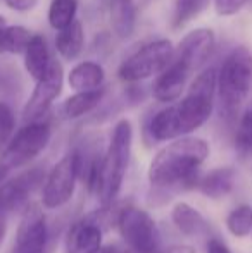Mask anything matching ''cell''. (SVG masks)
Instances as JSON below:
<instances>
[{
  "label": "cell",
  "mask_w": 252,
  "mask_h": 253,
  "mask_svg": "<svg viewBox=\"0 0 252 253\" xmlns=\"http://www.w3.org/2000/svg\"><path fill=\"white\" fill-rule=\"evenodd\" d=\"M209 153L211 147L204 138L183 136L169 141L149 164V183L159 191L197 188L201 167L207 160Z\"/></svg>",
  "instance_id": "6da1fadb"
},
{
  "label": "cell",
  "mask_w": 252,
  "mask_h": 253,
  "mask_svg": "<svg viewBox=\"0 0 252 253\" xmlns=\"http://www.w3.org/2000/svg\"><path fill=\"white\" fill-rule=\"evenodd\" d=\"M252 90V52L247 47L233 48L216 74V97L219 112L232 123Z\"/></svg>",
  "instance_id": "7a4b0ae2"
},
{
  "label": "cell",
  "mask_w": 252,
  "mask_h": 253,
  "mask_svg": "<svg viewBox=\"0 0 252 253\" xmlns=\"http://www.w3.org/2000/svg\"><path fill=\"white\" fill-rule=\"evenodd\" d=\"M133 148V126L128 119H119L112 127V134L104 153V177L99 195L102 209H109L118 198L125 183Z\"/></svg>",
  "instance_id": "3957f363"
},
{
  "label": "cell",
  "mask_w": 252,
  "mask_h": 253,
  "mask_svg": "<svg viewBox=\"0 0 252 253\" xmlns=\"http://www.w3.org/2000/svg\"><path fill=\"white\" fill-rule=\"evenodd\" d=\"M216 67H205L192 80L185 97L175 103L182 136H190L209 121L216 102Z\"/></svg>",
  "instance_id": "277c9868"
},
{
  "label": "cell",
  "mask_w": 252,
  "mask_h": 253,
  "mask_svg": "<svg viewBox=\"0 0 252 253\" xmlns=\"http://www.w3.org/2000/svg\"><path fill=\"white\" fill-rule=\"evenodd\" d=\"M116 227L123 247L130 253H157L161 250V233L157 222L147 210L126 205L116 213Z\"/></svg>",
  "instance_id": "5b68a950"
},
{
  "label": "cell",
  "mask_w": 252,
  "mask_h": 253,
  "mask_svg": "<svg viewBox=\"0 0 252 253\" xmlns=\"http://www.w3.org/2000/svg\"><path fill=\"white\" fill-rule=\"evenodd\" d=\"M173 55H175V47L169 40L166 38L151 40L123 60L118 69V76L125 83H140L147 78L161 74L171 64Z\"/></svg>",
  "instance_id": "8992f818"
},
{
  "label": "cell",
  "mask_w": 252,
  "mask_h": 253,
  "mask_svg": "<svg viewBox=\"0 0 252 253\" xmlns=\"http://www.w3.org/2000/svg\"><path fill=\"white\" fill-rule=\"evenodd\" d=\"M78 181H80V162H78V152L74 148L62 159H59L57 164L45 174L40 205L49 210L67 205L74 197Z\"/></svg>",
  "instance_id": "52a82bcc"
},
{
  "label": "cell",
  "mask_w": 252,
  "mask_h": 253,
  "mask_svg": "<svg viewBox=\"0 0 252 253\" xmlns=\"http://www.w3.org/2000/svg\"><path fill=\"white\" fill-rule=\"evenodd\" d=\"M50 138L52 126L47 121L42 119L24 124L21 129L16 131L12 140L2 152L0 164H3L9 170L26 166L47 148Z\"/></svg>",
  "instance_id": "ba28073f"
},
{
  "label": "cell",
  "mask_w": 252,
  "mask_h": 253,
  "mask_svg": "<svg viewBox=\"0 0 252 253\" xmlns=\"http://www.w3.org/2000/svg\"><path fill=\"white\" fill-rule=\"evenodd\" d=\"M47 241L49 226L44 207L40 203H28L21 213L10 253H45Z\"/></svg>",
  "instance_id": "9c48e42d"
},
{
  "label": "cell",
  "mask_w": 252,
  "mask_h": 253,
  "mask_svg": "<svg viewBox=\"0 0 252 253\" xmlns=\"http://www.w3.org/2000/svg\"><path fill=\"white\" fill-rule=\"evenodd\" d=\"M62 86H64V69L61 62L52 59V64L49 67L47 74L40 81H37V84L33 88V93L28 98L26 105L23 109L24 124L44 119L45 114L50 110L54 102L62 93Z\"/></svg>",
  "instance_id": "30bf717a"
},
{
  "label": "cell",
  "mask_w": 252,
  "mask_h": 253,
  "mask_svg": "<svg viewBox=\"0 0 252 253\" xmlns=\"http://www.w3.org/2000/svg\"><path fill=\"white\" fill-rule=\"evenodd\" d=\"M45 170L42 167H31L0 184V213L9 217L17 210H24L30 197L40 184H44Z\"/></svg>",
  "instance_id": "8fae6325"
},
{
  "label": "cell",
  "mask_w": 252,
  "mask_h": 253,
  "mask_svg": "<svg viewBox=\"0 0 252 253\" xmlns=\"http://www.w3.org/2000/svg\"><path fill=\"white\" fill-rule=\"evenodd\" d=\"M105 212L107 209H101L71 224L66 236V253H92L104 247L102 240Z\"/></svg>",
  "instance_id": "7c38bea8"
},
{
  "label": "cell",
  "mask_w": 252,
  "mask_h": 253,
  "mask_svg": "<svg viewBox=\"0 0 252 253\" xmlns=\"http://www.w3.org/2000/svg\"><path fill=\"white\" fill-rule=\"evenodd\" d=\"M216 35L211 28H195L189 31L178 47L175 48L173 60L182 64L190 73H195L201 66L207 62L209 55L214 52Z\"/></svg>",
  "instance_id": "4fadbf2b"
},
{
  "label": "cell",
  "mask_w": 252,
  "mask_h": 253,
  "mask_svg": "<svg viewBox=\"0 0 252 253\" xmlns=\"http://www.w3.org/2000/svg\"><path fill=\"white\" fill-rule=\"evenodd\" d=\"M190 76L192 73L189 69L171 60V64L161 74H157V80L152 86V97L161 103H173L182 97Z\"/></svg>",
  "instance_id": "5bb4252c"
},
{
  "label": "cell",
  "mask_w": 252,
  "mask_h": 253,
  "mask_svg": "<svg viewBox=\"0 0 252 253\" xmlns=\"http://www.w3.org/2000/svg\"><path fill=\"white\" fill-rule=\"evenodd\" d=\"M144 138L151 143L175 141L178 138H183L175 105H168L147 117L144 124Z\"/></svg>",
  "instance_id": "9a60e30c"
},
{
  "label": "cell",
  "mask_w": 252,
  "mask_h": 253,
  "mask_svg": "<svg viewBox=\"0 0 252 253\" xmlns=\"http://www.w3.org/2000/svg\"><path fill=\"white\" fill-rule=\"evenodd\" d=\"M171 222L187 238H207L211 222L189 202H176L171 209Z\"/></svg>",
  "instance_id": "2e32d148"
},
{
  "label": "cell",
  "mask_w": 252,
  "mask_h": 253,
  "mask_svg": "<svg viewBox=\"0 0 252 253\" xmlns=\"http://www.w3.org/2000/svg\"><path fill=\"white\" fill-rule=\"evenodd\" d=\"M105 71L95 60H83L76 64L67 74V84L74 93L83 91H95L104 86Z\"/></svg>",
  "instance_id": "e0dca14e"
},
{
  "label": "cell",
  "mask_w": 252,
  "mask_h": 253,
  "mask_svg": "<svg viewBox=\"0 0 252 253\" xmlns=\"http://www.w3.org/2000/svg\"><path fill=\"white\" fill-rule=\"evenodd\" d=\"M235 179H237V172L232 166L216 167V169L209 170L205 176H201L197 190L204 197L211 198V200H221V198L228 197L233 191Z\"/></svg>",
  "instance_id": "ac0fdd59"
},
{
  "label": "cell",
  "mask_w": 252,
  "mask_h": 253,
  "mask_svg": "<svg viewBox=\"0 0 252 253\" xmlns=\"http://www.w3.org/2000/svg\"><path fill=\"white\" fill-rule=\"evenodd\" d=\"M109 21L114 35L119 40H126L133 35L137 26V2L135 0H109Z\"/></svg>",
  "instance_id": "d6986e66"
},
{
  "label": "cell",
  "mask_w": 252,
  "mask_h": 253,
  "mask_svg": "<svg viewBox=\"0 0 252 253\" xmlns=\"http://www.w3.org/2000/svg\"><path fill=\"white\" fill-rule=\"evenodd\" d=\"M23 55H24V69H26V73L35 81H40L47 74L49 67L52 64V57L50 52H49V45L45 37H42L38 33L33 35L30 43H28L26 52Z\"/></svg>",
  "instance_id": "ffe728a7"
},
{
  "label": "cell",
  "mask_w": 252,
  "mask_h": 253,
  "mask_svg": "<svg viewBox=\"0 0 252 253\" xmlns=\"http://www.w3.org/2000/svg\"><path fill=\"white\" fill-rule=\"evenodd\" d=\"M85 47V30L80 21H74L55 35V48L64 60H76Z\"/></svg>",
  "instance_id": "44dd1931"
},
{
  "label": "cell",
  "mask_w": 252,
  "mask_h": 253,
  "mask_svg": "<svg viewBox=\"0 0 252 253\" xmlns=\"http://www.w3.org/2000/svg\"><path fill=\"white\" fill-rule=\"evenodd\" d=\"M105 97V88L95 91H83V93H74L62 103V116L66 119H78V117L87 116L88 112L95 110L102 98Z\"/></svg>",
  "instance_id": "7402d4cb"
},
{
  "label": "cell",
  "mask_w": 252,
  "mask_h": 253,
  "mask_svg": "<svg viewBox=\"0 0 252 253\" xmlns=\"http://www.w3.org/2000/svg\"><path fill=\"white\" fill-rule=\"evenodd\" d=\"M225 224H226V231L233 238H239V240L249 238L252 234V205H249V203L237 205L226 215Z\"/></svg>",
  "instance_id": "603a6c76"
},
{
  "label": "cell",
  "mask_w": 252,
  "mask_h": 253,
  "mask_svg": "<svg viewBox=\"0 0 252 253\" xmlns=\"http://www.w3.org/2000/svg\"><path fill=\"white\" fill-rule=\"evenodd\" d=\"M233 145L240 157L252 155V98L246 107L237 123L235 136H233Z\"/></svg>",
  "instance_id": "cb8c5ba5"
},
{
  "label": "cell",
  "mask_w": 252,
  "mask_h": 253,
  "mask_svg": "<svg viewBox=\"0 0 252 253\" xmlns=\"http://www.w3.org/2000/svg\"><path fill=\"white\" fill-rule=\"evenodd\" d=\"M31 37L33 33L24 26H7L0 37V53H10V55L24 53Z\"/></svg>",
  "instance_id": "d4e9b609"
},
{
  "label": "cell",
  "mask_w": 252,
  "mask_h": 253,
  "mask_svg": "<svg viewBox=\"0 0 252 253\" xmlns=\"http://www.w3.org/2000/svg\"><path fill=\"white\" fill-rule=\"evenodd\" d=\"M78 0H52L47 12V21L54 30L61 31L76 21Z\"/></svg>",
  "instance_id": "484cf974"
},
{
  "label": "cell",
  "mask_w": 252,
  "mask_h": 253,
  "mask_svg": "<svg viewBox=\"0 0 252 253\" xmlns=\"http://www.w3.org/2000/svg\"><path fill=\"white\" fill-rule=\"evenodd\" d=\"M209 0H176L175 9H173V19L171 24L175 30L185 26L189 21L197 17L202 10L207 7Z\"/></svg>",
  "instance_id": "4316f807"
},
{
  "label": "cell",
  "mask_w": 252,
  "mask_h": 253,
  "mask_svg": "<svg viewBox=\"0 0 252 253\" xmlns=\"http://www.w3.org/2000/svg\"><path fill=\"white\" fill-rule=\"evenodd\" d=\"M16 134V114L7 102H0V152L5 150Z\"/></svg>",
  "instance_id": "83f0119b"
},
{
  "label": "cell",
  "mask_w": 252,
  "mask_h": 253,
  "mask_svg": "<svg viewBox=\"0 0 252 253\" xmlns=\"http://www.w3.org/2000/svg\"><path fill=\"white\" fill-rule=\"evenodd\" d=\"M247 2H249V0H212L216 14H218V16H225V17L239 14L240 10L247 5Z\"/></svg>",
  "instance_id": "f1b7e54d"
},
{
  "label": "cell",
  "mask_w": 252,
  "mask_h": 253,
  "mask_svg": "<svg viewBox=\"0 0 252 253\" xmlns=\"http://www.w3.org/2000/svg\"><path fill=\"white\" fill-rule=\"evenodd\" d=\"M3 3L16 12H31L38 5V0H3Z\"/></svg>",
  "instance_id": "f546056e"
},
{
  "label": "cell",
  "mask_w": 252,
  "mask_h": 253,
  "mask_svg": "<svg viewBox=\"0 0 252 253\" xmlns=\"http://www.w3.org/2000/svg\"><path fill=\"white\" fill-rule=\"evenodd\" d=\"M205 253H233V252L223 240H219V238H209Z\"/></svg>",
  "instance_id": "4dcf8cb0"
},
{
  "label": "cell",
  "mask_w": 252,
  "mask_h": 253,
  "mask_svg": "<svg viewBox=\"0 0 252 253\" xmlns=\"http://www.w3.org/2000/svg\"><path fill=\"white\" fill-rule=\"evenodd\" d=\"M157 253H197L195 247L187 243H175V245H169L166 248H161Z\"/></svg>",
  "instance_id": "1f68e13d"
},
{
  "label": "cell",
  "mask_w": 252,
  "mask_h": 253,
  "mask_svg": "<svg viewBox=\"0 0 252 253\" xmlns=\"http://www.w3.org/2000/svg\"><path fill=\"white\" fill-rule=\"evenodd\" d=\"M92 253H130L125 247H116V245H104L102 248H99L97 252Z\"/></svg>",
  "instance_id": "d6a6232c"
},
{
  "label": "cell",
  "mask_w": 252,
  "mask_h": 253,
  "mask_svg": "<svg viewBox=\"0 0 252 253\" xmlns=\"http://www.w3.org/2000/svg\"><path fill=\"white\" fill-rule=\"evenodd\" d=\"M5 233H7V217H3L2 213H0V247H2V243H3Z\"/></svg>",
  "instance_id": "836d02e7"
},
{
  "label": "cell",
  "mask_w": 252,
  "mask_h": 253,
  "mask_svg": "<svg viewBox=\"0 0 252 253\" xmlns=\"http://www.w3.org/2000/svg\"><path fill=\"white\" fill-rule=\"evenodd\" d=\"M7 174H9V169H7L3 164H0V184H2L3 181L7 179Z\"/></svg>",
  "instance_id": "e575fe53"
},
{
  "label": "cell",
  "mask_w": 252,
  "mask_h": 253,
  "mask_svg": "<svg viewBox=\"0 0 252 253\" xmlns=\"http://www.w3.org/2000/svg\"><path fill=\"white\" fill-rule=\"evenodd\" d=\"M7 28V21H5V17L0 14V37H2V33H3V30Z\"/></svg>",
  "instance_id": "d590c367"
}]
</instances>
